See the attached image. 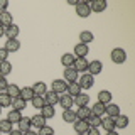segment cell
I'll list each match as a JSON object with an SVG mask.
<instances>
[{"label": "cell", "mask_w": 135, "mask_h": 135, "mask_svg": "<svg viewBox=\"0 0 135 135\" xmlns=\"http://www.w3.org/2000/svg\"><path fill=\"white\" fill-rule=\"evenodd\" d=\"M110 57H112V61L115 62V64H123L127 61V52H125V49H122V47H115L112 51V54H110Z\"/></svg>", "instance_id": "1"}, {"label": "cell", "mask_w": 135, "mask_h": 135, "mask_svg": "<svg viewBox=\"0 0 135 135\" xmlns=\"http://www.w3.org/2000/svg\"><path fill=\"white\" fill-rule=\"evenodd\" d=\"M74 8H76V14H78L79 17H83V19H86V17L91 14L90 3H88V2H83V0H81V2L78 0V3L74 5Z\"/></svg>", "instance_id": "2"}, {"label": "cell", "mask_w": 135, "mask_h": 135, "mask_svg": "<svg viewBox=\"0 0 135 135\" xmlns=\"http://www.w3.org/2000/svg\"><path fill=\"white\" fill-rule=\"evenodd\" d=\"M51 90L54 93H57V95H62V93H66V90H68V83L64 79H54V81L51 83Z\"/></svg>", "instance_id": "3"}, {"label": "cell", "mask_w": 135, "mask_h": 135, "mask_svg": "<svg viewBox=\"0 0 135 135\" xmlns=\"http://www.w3.org/2000/svg\"><path fill=\"white\" fill-rule=\"evenodd\" d=\"M78 71L74 69L73 66L71 68H64V73H62V79L66 83H73V81H78Z\"/></svg>", "instance_id": "4"}, {"label": "cell", "mask_w": 135, "mask_h": 135, "mask_svg": "<svg viewBox=\"0 0 135 135\" xmlns=\"http://www.w3.org/2000/svg\"><path fill=\"white\" fill-rule=\"evenodd\" d=\"M101 71H103V62H101L100 59H95V61L88 62V73H90L91 76L100 74Z\"/></svg>", "instance_id": "5"}, {"label": "cell", "mask_w": 135, "mask_h": 135, "mask_svg": "<svg viewBox=\"0 0 135 135\" xmlns=\"http://www.w3.org/2000/svg\"><path fill=\"white\" fill-rule=\"evenodd\" d=\"M93 79H95V76H91L90 73H84L81 74V79L78 81V84L81 86V90H90L93 86Z\"/></svg>", "instance_id": "6"}, {"label": "cell", "mask_w": 135, "mask_h": 135, "mask_svg": "<svg viewBox=\"0 0 135 135\" xmlns=\"http://www.w3.org/2000/svg\"><path fill=\"white\" fill-rule=\"evenodd\" d=\"M105 113H107V117H112V118H117L118 115H122L120 107H118V105H115V103L105 105Z\"/></svg>", "instance_id": "7"}, {"label": "cell", "mask_w": 135, "mask_h": 135, "mask_svg": "<svg viewBox=\"0 0 135 135\" xmlns=\"http://www.w3.org/2000/svg\"><path fill=\"white\" fill-rule=\"evenodd\" d=\"M19 32H20L19 25H17V24H10V25H7V27H5V34H3V36H5L7 39H17Z\"/></svg>", "instance_id": "8"}, {"label": "cell", "mask_w": 135, "mask_h": 135, "mask_svg": "<svg viewBox=\"0 0 135 135\" xmlns=\"http://www.w3.org/2000/svg\"><path fill=\"white\" fill-rule=\"evenodd\" d=\"M59 105H61L64 110H71V107L74 105V100H73V96L71 95H59Z\"/></svg>", "instance_id": "9"}, {"label": "cell", "mask_w": 135, "mask_h": 135, "mask_svg": "<svg viewBox=\"0 0 135 135\" xmlns=\"http://www.w3.org/2000/svg\"><path fill=\"white\" fill-rule=\"evenodd\" d=\"M44 101H46V105L56 107V105L59 103V95H57V93H54L52 90H51V91H46V95H44Z\"/></svg>", "instance_id": "10"}, {"label": "cell", "mask_w": 135, "mask_h": 135, "mask_svg": "<svg viewBox=\"0 0 135 135\" xmlns=\"http://www.w3.org/2000/svg\"><path fill=\"white\" fill-rule=\"evenodd\" d=\"M3 47L7 49V52H8V54L17 52V51L20 49V41H17V39H7V41H5V46H3Z\"/></svg>", "instance_id": "11"}, {"label": "cell", "mask_w": 135, "mask_h": 135, "mask_svg": "<svg viewBox=\"0 0 135 135\" xmlns=\"http://www.w3.org/2000/svg\"><path fill=\"white\" fill-rule=\"evenodd\" d=\"M88 52H90V47H88L86 44H81V42H79V44H76L74 46V57H86L88 56Z\"/></svg>", "instance_id": "12"}, {"label": "cell", "mask_w": 135, "mask_h": 135, "mask_svg": "<svg viewBox=\"0 0 135 135\" xmlns=\"http://www.w3.org/2000/svg\"><path fill=\"white\" fill-rule=\"evenodd\" d=\"M73 128H74V132L76 133H84L90 127H88V123H86V120H79V118H76V120L73 122Z\"/></svg>", "instance_id": "13"}, {"label": "cell", "mask_w": 135, "mask_h": 135, "mask_svg": "<svg viewBox=\"0 0 135 135\" xmlns=\"http://www.w3.org/2000/svg\"><path fill=\"white\" fill-rule=\"evenodd\" d=\"M107 7H108L107 0H93L90 3V10L91 12H103Z\"/></svg>", "instance_id": "14"}, {"label": "cell", "mask_w": 135, "mask_h": 135, "mask_svg": "<svg viewBox=\"0 0 135 135\" xmlns=\"http://www.w3.org/2000/svg\"><path fill=\"white\" fill-rule=\"evenodd\" d=\"M73 100H74L76 107H88V105H90V96H88L86 93H79V95H76Z\"/></svg>", "instance_id": "15"}, {"label": "cell", "mask_w": 135, "mask_h": 135, "mask_svg": "<svg viewBox=\"0 0 135 135\" xmlns=\"http://www.w3.org/2000/svg\"><path fill=\"white\" fill-rule=\"evenodd\" d=\"M73 68L76 71H81V73H84V71H88V61H86V57H76L74 59V64Z\"/></svg>", "instance_id": "16"}, {"label": "cell", "mask_w": 135, "mask_h": 135, "mask_svg": "<svg viewBox=\"0 0 135 135\" xmlns=\"http://www.w3.org/2000/svg\"><path fill=\"white\" fill-rule=\"evenodd\" d=\"M32 91H34V95H36V96H42V98H44L46 91H47V84L42 83V81H37L32 86Z\"/></svg>", "instance_id": "17"}, {"label": "cell", "mask_w": 135, "mask_h": 135, "mask_svg": "<svg viewBox=\"0 0 135 135\" xmlns=\"http://www.w3.org/2000/svg\"><path fill=\"white\" fill-rule=\"evenodd\" d=\"M19 96L22 100H25V101H31L36 95H34V91H32V86H24V88H20V95Z\"/></svg>", "instance_id": "18"}, {"label": "cell", "mask_w": 135, "mask_h": 135, "mask_svg": "<svg viewBox=\"0 0 135 135\" xmlns=\"http://www.w3.org/2000/svg\"><path fill=\"white\" fill-rule=\"evenodd\" d=\"M79 41H81V44H90V42L95 41V36H93L91 31H81L79 32Z\"/></svg>", "instance_id": "19"}, {"label": "cell", "mask_w": 135, "mask_h": 135, "mask_svg": "<svg viewBox=\"0 0 135 135\" xmlns=\"http://www.w3.org/2000/svg\"><path fill=\"white\" fill-rule=\"evenodd\" d=\"M68 95H71L74 98L76 95H79L81 93V86L78 84V81H73V83H68V90H66Z\"/></svg>", "instance_id": "20"}, {"label": "cell", "mask_w": 135, "mask_h": 135, "mask_svg": "<svg viewBox=\"0 0 135 135\" xmlns=\"http://www.w3.org/2000/svg\"><path fill=\"white\" fill-rule=\"evenodd\" d=\"M41 115L46 118V120H49V118H52L56 115V108L51 107V105H44V107L41 108Z\"/></svg>", "instance_id": "21"}, {"label": "cell", "mask_w": 135, "mask_h": 135, "mask_svg": "<svg viewBox=\"0 0 135 135\" xmlns=\"http://www.w3.org/2000/svg\"><path fill=\"white\" fill-rule=\"evenodd\" d=\"M74 113H76V118L86 120V118L91 115V110H90V107H78V110H76Z\"/></svg>", "instance_id": "22"}, {"label": "cell", "mask_w": 135, "mask_h": 135, "mask_svg": "<svg viewBox=\"0 0 135 135\" xmlns=\"http://www.w3.org/2000/svg\"><path fill=\"white\" fill-rule=\"evenodd\" d=\"M101 127H103L107 132H110V130H117L115 128V118H112V117L101 118Z\"/></svg>", "instance_id": "23"}, {"label": "cell", "mask_w": 135, "mask_h": 135, "mask_svg": "<svg viewBox=\"0 0 135 135\" xmlns=\"http://www.w3.org/2000/svg\"><path fill=\"white\" fill-rule=\"evenodd\" d=\"M31 123H32V127H36V128L39 130L41 127H44V125H46V118L42 117L41 113H37V115L31 117Z\"/></svg>", "instance_id": "24"}, {"label": "cell", "mask_w": 135, "mask_h": 135, "mask_svg": "<svg viewBox=\"0 0 135 135\" xmlns=\"http://www.w3.org/2000/svg\"><path fill=\"white\" fill-rule=\"evenodd\" d=\"M86 123L90 128H100L101 127V117H96V115H90L86 118Z\"/></svg>", "instance_id": "25"}, {"label": "cell", "mask_w": 135, "mask_h": 135, "mask_svg": "<svg viewBox=\"0 0 135 135\" xmlns=\"http://www.w3.org/2000/svg\"><path fill=\"white\" fill-rule=\"evenodd\" d=\"M17 125H19V130H20V132H27V130H31V127H32L31 117H22Z\"/></svg>", "instance_id": "26"}, {"label": "cell", "mask_w": 135, "mask_h": 135, "mask_svg": "<svg viewBox=\"0 0 135 135\" xmlns=\"http://www.w3.org/2000/svg\"><path fill=\"white\" fill-rule=\"evenodd\" d=\"M10 107H14V110H17V112H22V110L27 107V101L22 100L20 96H17V98H12V105Z\"/></svg>", "instance_id": "27"}, {"label": "cell", "mask_w": 135, "mask_h": 135, "mask_svg": "<svg viewBox=\"0 0 135 135\" xmlns=\"http://www.w3.org/2000/svg\"><path fill=\"white\" fill-rule=\"evenodd\" d=\"M74 54H69V52H66V54H62L61 56V64L64 66V68H71L74 64Z\"/></svg>", "instance_id": "28"}, {"label": "cell", "mask_w": 135, "mask_h": 135, "mask_svg": "<svg viewBox=\"0 0 135 135\" xmlns=\"http://www.w3.org/2000/svg\"><path fill=\"white\" fill-rule=\"evenodd\" d=\"M98 103H103V105L112 103V93L107 91V90L100 91V93H98Z\"/></svg>", "instance_id": "29"}, {"label": "cell", "mask_w": 135, "mask_h": 135, "mask_svg": "<svg viewBox=\"0 0 135 135\" xmlns=\"http://www.w3.org/2000/svg\"><path fill=\"white\" fill-rule=\"evenodd\" d=\"M128 127V117L127 115H118L115 118V128H127Z\"/></svg>", "instance_id": "30"}, {"label": "cell", "mask_w": 135, "mask_h": 135, "mask_svg": "<svg viewBox=\"0 0 135 135\" xmlns=\"http://www.w3.org/2000/svg\"><path fill=\"white\" fill-rule=\"evenodd\" d=\"M0 24L3 25V27H7V25H10V24H14V19H12V14L10 12H2L0 14Z\"/></svg>", "instance_id": "31"}, {"label": "cell", "mask_w": 135, "mask_h": 135, "mask_svg": "<svg viewBox=\"0 0 135 135\" xmlns=\"http://www.w3.org/2000/svg\"><path fill=\"white\" fill-rule=\"evenodd\" d=\"M10 73H12V64L8 61H2V62H0V76L7 78Z\"/></svg>", "instance_id": "32"}, {"label": "cell", "mask_w": 135, "mask_h": 135, "mask_svg": "<svg viewBox=\"0 0 135 135\" xmlns=\"http://www.w3.org/2000/svg\"><path fill=\"white\" fill-rule=\"evenodd\" d=\"M12 130H14V123H10L7 118H2V120H0V132L8 133V132H12Z\"/></svg>", "instance_id": "33"}, {"label": "cell", "mask_w": 135, "mask_h": 135, "mask_svg": "<svg viewBox=\"0 0 135 135\" xmlns=\"http://www.w3.org/2000/svg\"><path fill=\"white\" fill-rule=\"evenodd\" d=\"M90 110H91V115H96V117H103L105 115V105L98 103V101H96V103L93 105V108H90Z\"/></svg>", "instance_id": "34"}, {"label": "cell", "mask_w": 135, "mask_h": 135, "mask_svg": "<svg viewBox=\"0 0 135 135\" xmlns=\"http://www.w3.org/2000/svg\"><path fill=\"white\" fill-rule=\"evenodd\" d=\"M5 93L10 98H17V96L20 95V88L17 86V84H10L8 83V86H7V90H5Z\"/></svg>", "instance_id": "35"}, {"label": "cell", "mask_w": 135, "mask_h": 135, "mask_svg": "<svg viewBox=\"0 0 135 135\" xmlns=\"http://www.w3.org/2000/svg\"><path fill=\"white\" fill-rule=\"evenodd\" d=\"M20 118H22V113L17 112V110H10V112H8V115H7V120L10 122V123H19Z\"/></svg>", "instance_id": "36"}, {"label": "cell", "mask_w": 135, "mask_h": 135, "mask_svg": "<svg viewBox=\"0 0 135 135\" xmlns=\"http://www.w3.org/2000/svg\"><path fill=\"white\" fill-rule=\"evenodd\" d=\"M10 105H12V98L5 91H0V107L5 108V107H10Z\"/></svg>", "instance_id": "37"}, {"label": "cell", "mask_w": 135, "mask_h": 135, "mask_svg": "<svg viewBox=\"0 0 135 135\" xmlns=\"http://www.w3.org/2000/svg\"><path fill=\"white\" fill-rule=\"evenodd\" d=\"M62 120H64L66 123H73L76 120V113L73 110H64V112H62Z\"/></svg>", "instance_id": "38"}, {"label": "cell", "mask_w": 135, "mask_h": 135, "mask_svg": "<svg viewBox=\"0 0 135 135\" xmlns=\"http://www.w3.org/2000/svg\"><path fill=\"white\" fill-rule=\"evenodd\" d=\"M31 103H32L34 108H39V110H41V108L46 105V101H44V98H42V96H34V98L31 100Z\"/></svg>", "instance_id": "39"}, {"label": "cell", "mask_w": 135, "mask_h": 135, "mask_svg": "<svg viewBox=\"0 0 135 135\" xmlns=\"http://www.w3.org/2000/svg\"><path fill=\"white\" fill-rule=\"evenodd\" d=\"M37 135H54V128L49 125H44L39 128V132H37Z\"/></svg>", "instance_id": "40"}, {"label": "cell", "mask_w": 135, "mask_h": 135, "mask_svg": "<svg viewBox=\"0 0 135 135\" xmlns=\"http://www.w3.org/2000/svg\"><path fill=\"white\" fill-rule=\"evenodd\" d=\"M7 86H8V83H7V78L0 76V91H5V90H7Z\"/></svg>", "instance_id": "41"}, {"label": "cell", "mask_w": 135, "mask_h": 135, "mask_svg": "<svg viewBox=\"0 0 135 135\" xmlns=\"http://www.w3.org/2000/svg\"><path fill=\"white\" fill-rule=\"evenodd\" d=\"M7 57H8L7 49L5 47H0V62H2V61H7Z\"/></svg>", "instance_id": "42"}, {"label": "cell", "mask_w": 135, "mask_h": 135, "mask_svg": "<svg viewBox=\"0 0 135 135\" xmlns=\"http://www.w3.org/2000/svg\"><path fill=\"white\" fill-rule=\"evenodd\" d=\"M7 8H8V2L7 0H0V14H2V12H7Z\"/></svg>", "instance_id": "43"}, {"label": "cell", "mask_w": 135, "mask_h": 135, "mask_svg": "<svg viewBox=\"0 0 135 135\" xmlns=\"http://www.w3.org/2000/svg\"><path fill=\"white\" fill-rule=\"evenodd\" d=\"M83 135H100V130L98 128H88Z\"/></svg>", "instance_id": "44"}, {"label": "cell", "mask_w": 135, "mask_h": 135, "mask_svg": "<svg viewBox=\"0 0 135 135\" xmlns=\"http://www.w3.org/2000/svg\"><path fill=\"white\" fill-rule=\"evenodd\" d=\"M8 135H22V132L17 128V130H12V132H8Z\"/></svg>", "instance_id": "45"}, {"label": "cell", "mask_w": 135, "mask_h": 135, "mask_svg": "<svg viewBox=\"0 0 135 135\" xmlns=\"http://www.w3.org/2000/svg\"><path fill=\"white\" fill-rule=\"evenodd\" d=\"M22 135H37V132H34V130H27V132H22Z\"/></svg>", "instance_id": "46"}, {"label": "cell", "mask_w": 135, "mask_h": 135, "mask_svg": "<svg viewBox=\"0 0 135 135\" xmlns=\"http://www.w3.org/2000/svg\"><path fill=\"white\" fill-rule=\"evenodd\" d=\"M3 34H5V27H3V25H2V24H0V37H2V36H3Z\"/></svg>", "instance_id": "47"}, {"label": "cell", "mask_w": 135, "mask_h": 135, "mask_svg": "<svg viewBox=\"0 0 135 135\" xmlns=\"http://www.w3.org/2000/svg\"><path fill=\"white\" fill-rule=\"evenodd\" d=\"M107 135H118L117 130H110V132H107Z\"/></svg>", "instance_id": "48"}, {"label": "cell", "mask_w": 135, "mask_h": 135, "mask_svg": "<svg viewBox=\"0 0 135 135\" xmlns=\"http://www.w3.org/2000/svg\"><path fill=\"white\" fill-rule=\"evenodd\" d=\"M0 113H2V107H0Z\"/></svg>", "instance_id": "49"}, {"label": "cell", "mask_w": 135, "mask_h": 135, "mask_svg": "<svg viewBox=\"0 0 135 135\" xmlns=\"http://www.w3.org/2000/svg\"><path fill=\"white\" fill-rule=\"evenodd\" d=\"M78 135H81V133H78Z\"/></svg>", "instance_id": "50"}, {"label": "cell", "mask_w": 135, "mask_h": 135, "mask_svg": "<svg viewBox=\"0 0 135 135\" xmlns=\"http://www.w3.org/2000/svg\"><path fill=\"white\" fill-rule=\"evenodd\" d=\"M0 133H2V132H0Z\"/></svg>", "instance_id": "51"}]
</instances>
